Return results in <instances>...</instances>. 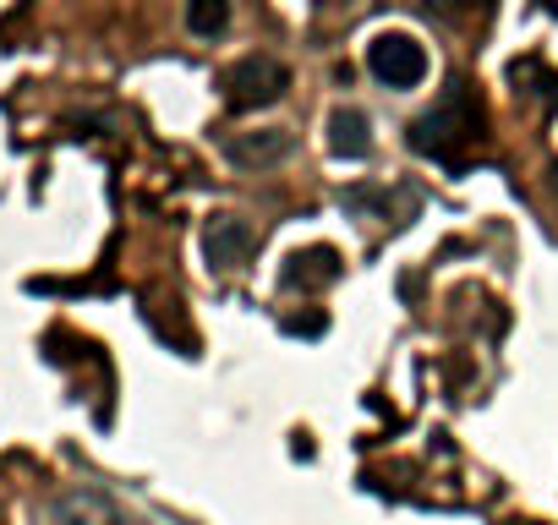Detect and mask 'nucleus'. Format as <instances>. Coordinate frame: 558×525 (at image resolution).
<instances>
[{
	"label": "nucleus",
	"mask_w": 558,
	"mask_h": 525,
	"mask_svg": "<svg viewBox=\"0 0 558 525\" xmlns=\"http://www.w3.org/2000/svg\"><path fill=\"white\" fill-rule=\"evenodd\" d=\"M45 525H148V520L121 498H110L105 487H72L45 509Z\"/></svg>",
	"instance_id": "nucleus-3"
},
{
	"label": "nucleus",
	"mask_w": 558,
	"mask_h": 525,
	"mask_svg": "<svg viewBox=\"0 0 558 525\" xmlns=\"http://www.w3.org/2000/svg\"><path fill=\"white\" fill-rule=\"evenodd\" d=\"M257 252V230L241 219V213H214L203 224V257H208V269L214 274H235L246 269V257Z\"/></svg>",
	"instance_id": "nucleus-5"
},
{
	"label": "nucleus",
	"mask_w": 558,
	"mask_h": 525,
	"mask_svg": "<svg viewBox=\"0 0 558 525\" xmlns=\"http://www.w3.org/2000/svg\"><path fill=\"white\" fill-rule=\"evenodd\" d=\"M286 334H324V318H286Z\"/></svg>",
	"instance_id": "nucleus-10"
},
{
	"label": "nucleus",
	"mask_w": 558,
	"mask_h": 525,
	"mask_svg": "<svg viewBox=\"0 0 558 525\" xmlns=\"http://www.w3.org/2000/svg\"><path fill=\"white\" fill-rule=\"evenodd\" d=\"M186 28L197 39H219L230 28V0H186Z\"/></svg>",
	"instance_id": "nucleus-9"
},
{
	"label": "nucleus",
	"mask_w": 558,
	"mask_h": 525,
	"mask_svg": "<svg viewBox=\"0 0 558 525\" xmlns=\"http://www.w3.org/2000/svg\"><path fill=\"white\" fill-rule=\"evenodd\" d=\"M476 143H482V99H476V88H471L465 77H454V83L438 94V105L411 121V148H416L422 159H438V164L460 170Z\"/></svg>",
	"instance_id": "nucleus-1"
},
{
	"label": "nucleus",
	"mask_w": 558,
	"mask_h": 525,
	"mask_svg": "<svg viewBox=\"0 0 558 525\" xmlns=\"http://www.w3.org/2000/svg\"><path fill=\"white\" fill-rule=\"evenodd\" d=\"M329 148H335L340 159H367V154H373V121H367L362 110L340 105V110L329 115Z\"/></svg>",
	"instance_id": "nucleus-8"
},
{
	"label": "nucleus",
	"mask_w": 558,
	"mask_h": 525,
	"mask_svg": "<svg viewBox=\"0 0 558 525\" xmlns=\"http://www.w3.org/2000/svg\"><path fill=\"white\" fill-rule=\"evenodd\" d=\"M340 274H345V257L335 246H302V252L286 257L279 285H286V291H329Z\"/></svg>",
	"instance_id": "nucleus-6"
},
{
	"label": "nucleus",
	"mask_w": 558,
	"mask_h": 525,
	"mask_svg": "<svg viewBox=\"0 0 558 525\" xmlns=\"http://www.w3.org/2000/svg\"><path fill=\"white\" fill-rule=\"evenodd\" d=\"M318 7H324V12H329V7H340V0H318Z\"/></svg>",
	"instance_id": "nucleus-11"
},
{
	"label": "nucleus",
	"mask_w": 558,
	"mask_h": 525,
	"mask_svg": "<svg viewBox=\"0 0 558 525\" xmlns=\"http://www.w3.org/2000/svg\"><path fill=\"white\" fill-rule=\"evenodd\" d=\"M291 148H296V137H291L286 126H263V132H235V137H225V159H230L235 170H268V164H279V159H291Z\"/></svg>",
	"instance_id": "nucleus-7"
},
{
	"label": "nucleus",
	"mask_w": 558,
	"mask_h": 525,
	"mask_svg": "<svg viewBox=\"0 0 558 525\" xmlns=\"http://www.w3.org/2000/svg\"><path fill=\"white\" fill-rule=\"evenodd\" d=\"M219 88H225V105H230L235 115H246V110H263V105L286 99L291 66L274 61V56H241V61L219 77Z\"/></svg>",
	"instance_id": "nucleus-2"
},
{
	"label": "nucleus",
	"mask_w": 558,
	"mask_h": 525,
	"mask_svg": "<svg viewBox=\"0 0 558 525\" xmlns=\"http://www.w3.org/2000/svg\"><path fill=\"white\" fill-rule=\"evenodd\" d=\"M367 72L384 83V88H416L427 77V50L411 39V34H378L367 45Z\"/></svg>",
	"instance_id": "nucleus-4"
},
{
	"label": "nucleus",
	"mask_w": 558,
	"mask_h": 525,
	"mask_svg": "<svg viewBox=\"0 0 558 525\" xmlns=\"http://www.w3.org/2000/svg\"><path fill=\"white\" fill-rule=\"evenodd\" d=\"M553 186H558V164H553Z\"/></svg>",
	"instance_id": "nucleus-12"
}]
</instances>
